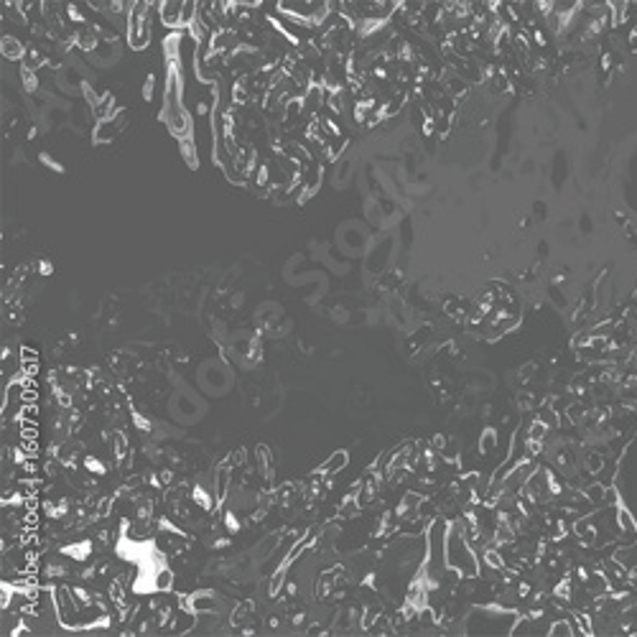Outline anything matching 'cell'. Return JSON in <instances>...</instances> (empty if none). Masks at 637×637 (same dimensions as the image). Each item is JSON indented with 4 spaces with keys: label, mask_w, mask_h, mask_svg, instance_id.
Here are the masks:
<instances>
[{
    "label": "cell",
    "mask_w": 637,
    "mask_h": 637,
    "mask_svg": "<svg viewBox=\"0 0 637 637\" xmlns=\"http://www.w3.org/2000/svg\"><path fill=\"white\" fill-rule=\"evenodd\" d=\"M446 566L451 571H459L461 579H477L479 576V561L474 556V546L464 536L461 522L449 525V533H446Z\"/></svg>",
    "instance_id": "obj_1"
},
{
    "label": "cell",
    "mask_w": 637,
    "mask_h": 637,
    "mask_svg": "<svg viewBox=\"0 0 637 637\" xmlns=\"http://www.w3.org/2000/svg\"><path fill=\"white\" fill-rule=\"evenodd\" d=\"M128 38L133 49H143L151 38V21H148V8L145 5H133L130 21H128Z\"/></svg>",
    "instance_id": "obj_2"
},
{
    "label": "cell",
    "mask_w": 637,
    "mask_h": 637,
    "mask_svg": "<svg viewBox=\"0 0 637 637\" xmlns=\"http://www.w3.org/2000/svg\"><path fill=\"white\" fill-rule=\"evenodd\" d=\"M125 120V112H117V115L108 117V120H102V123H97V130H95V141L97 143H105V141H112L120 130H123V123Z\"/></svg>",
    "instance_id": "obj_3"
},
{
    "label": "cell",
    "mask_w": 637,
    "mask_h": 637,
    "mask_svg": "<svg viewBox=\"0 0 637 637\" xmlns=\"http://www.w3.org/2000/svg\"><path fill=\"white\" fill-rule=\"evenodd\" d=\"M344 464H347V454H344V451H337V454L322 467V474H334V472H339Z\"/></svg>",
    "instance_id": "obj_4"
},
{
    "label": "cell",
    "mask_w": 637,
    "mask_h": 637,
    "mask_svg": "<svg viewBox=\"0 0 637 637\" xmlns=\"http://www.w3.org/2000/svg\"><path fill=\"white\" fill-rule=\"evenodd\" d=\"M494 446H497V433H494L492 429H487V431L482 433V441H479V451H482L485 457H490L494 451Z\"/></svg>",
    "instance_id": "obj_5"
},
{
    "label": "cell",
    "mask_w": 637,
    "mask_h": 637,
    "mask_svg": "<svg viewBox=\"0 0 637 637\" xmlns=\"http://www.w3.org/2000/svg\"><path fill=\"white\" fill-rule=\"evenodd\" d=\"M3 54L8 56V59H21L23 56V46L16 41V38H3Z\"/></svg>",
    "instance_id": "obj_6"
}]
</instances>
